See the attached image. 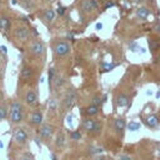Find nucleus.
<instances>
[{"label":"nucleus","mask_w":160,"mask_h":160,"mask_svg":"<svg viewBox=\"0 0 160 160\" xmlns=\"http://www.w3.org/2000/svg\"><path fill=\"white\" fill-rule=\"evenodd\" d=\"M76 98L78 95H76L75 89H68L62 96V108L65 110H70L76 102Z\"/></svg>","instance_id":"obj_11"},{"label":"nucleus","mask_w":160,"mask_h":160,"mask_svg":"<svg viewBox=\"0 0 160 160\" xmlns=\"http://www.w3.org/2000/svg\"><path fill=\"white\" fill-rule=\"evenodd\" d=\"M55 11H56V14H58V15L62 16V15L66 12V8H65V6H59V8H58Z\"/></svg>","instance_id":"obj_29"},{"label":"nucleus","mask_w":160,"mask_h":160,"mask_svg":"<svg viewBox=\"0 0 160 160\" xmlns=\"http://www.w3.org/2000/svg\"><path fill=\"white\" fill-rule=\"evenodd\" d=\"M64 84H65L64 78H62L61 75H55L50 85H51V88H52L54 90H59L60 88H62V85H64Z\"/></svg>","instance_id":"obj_20"},{"label":"nucleus","mask_w":160,"mask_h":160,"mask_svg":"<svg viewBox=\"0 0 160 160\" xmlns=\"http://www.w3.org/2000/svg\"><path fill=\"white\" fill-rule=\"evenodd\" d=\"M119 160H131L129 156H126V155H120L119 156Z\"/></svg>","instance_id":"obj_34"},{"label":"nucleus","mask_w":160,"mask_h":160,"mask_svg":"<svg viewBox=\"0 0 160 160\" xmlns=\"http://www.w3.org/2000/svg\"><path fill=\"white\" fill-rule=\"evenodd\" d=\"M131 4H135V5H139V4H141L144 0H129Z\"/></svg>","instance_id":"obj_33"},{"label":"nucleus","mask_w":160,"mask_h":160,"mask_svg":"<svg viewBox=\"0 0 160 160\" xmlns=\"http://www.w3.org/2000/svg\"><path fill=\"white\" fill-rule=\"evenodd\" d=\"M29 140V134L24 128H15L11 136V142L18 146H24Z\"/></svg>","instance_id":"obj_6"},{"label":"nucleus","mask_w":160,"mask_h":160,"mask_svg":"<svg viewBox=\"0 0 160 160\" xmlns=\"http://www.w3.org/2000/svg\"><path fill=\"white\" fill-rule=\"evenodd\" d=\"M102 28V24H96V29L99 30V29H101Z\"/></svg>","instance_id":"obj_36"},{"label":"nucleus","mask_w":160,"mask_h":160,"mask_svg":"<svg viewBox=\"0 0 160 160\" xmlns=\"http://www.w3.org/2000/svg\"><path fill=\"white\" fill-rule=\"evenodd\" d=\"M156 62H160V52H159V56H158V59H156Z\"/></svg>","instance_id":"obj_37"},{"label":"nucleus","mask_w":160,"mask_h":160,"mask_svg":"<svg viewBox=\"0 0 160 160\" xmlns=\"http://www.w3.org/2000/svg\"><path fill=\"white\" fill-rule=\"evenodd\" d=\"M19 160H34V158H32L31 154L26 152V154H22V155L19 158Z\"/></svg>","instance_id":"obj_28"},{"label":"nucleus","mask_w":160,"mask_h":160,"mask_svg":"<svg viewBox=\"0 0 160 160\" xmlns=\"http://www.w3.org/2000/svg\"><path fill=\"white\" fill-rule=\"evenodd\" d=\"M10 29H11V18L9 14L2 12L0 15V30L5 32V31H9Z\"/></svg>","instance_id":"obj_14"},{"label":"nucleus","mask_w":160,"mask_h":160,"mask_svg":"<svg viewBox=\"0 0 160 160\" xmlns=\"http://www.w3.org/2000/svg\"><path fill=\"white\" fill-rule=\"evenodd\" d=\"M70 44L66 40H58L52 45V52L54 56L58 59H64L70 54Z\"/></svg>","instance_id":"obj_3"},{"label":"nucleus","mask_w":160,"mask_h":160,"mask_svg":"<svg viewBox=\"0 0 160 160\" xmlns=\"http://www.w3.org/2000/svg\"><path fill=\"white\" fill-rule=\"evenodd\" d=\"M148 44H149V49L151 54H156L158 51H160V38L159 36H149Z\"/></svg>","instance_id":"obj_15"},{"label":"nucleus","mask_w":160,"mask_h":160,"mask_svg":"<svg viewBox=\"0 0 160 160\" xmlns=\"http://www.w3.org/2000/svg\"><path fill=\"white\" fill-rule=\"evenodd\" d=\"M152 30H154V32H156L158 35H160V19H156L152 22Z\"/></svg>","instance_id":"obj_26"},{"label":"nucleus","mask_w":160,"mask_h":160,"mask_svg":"<svg viewBox=\"0 0 160 160\" xmlns=\"http://www.w3.org/2000/svg\"><path fill=\"white\" fill-rule=\"evenodd\" d=\"M95 160H108V159H106V158H104V156H98Z\"/></svg>","instance_id":"obj_35"},{"label":"nucleus","mask_w":160,"mask_h":160,"mask_svg":"<svg viewBox=\"0 0 160 160\" xmlns=\"http://www.w3.org/2000/svg\"><path fill=\"white\" fill-rule=\"evenodd\" d=\"M129 95H126L125 92H120V94H118L116 95V98H115V101H116V105L119 106V108H124V106H126L128 104H129Z\"/></svg>","instance_id":"obj_19"},{"label":"nucleus","mask_w":160,"mask_h":160,"mask_svg":"<svg viewBox=\"0 0 160 160\" xmlns=\"http://www.w3.org/2000/svg\"><path fill=\"white\" fill-rule=\"evenodd\" d=\"M70 138H71L72 140H79V139L81 138V134H80V131H72V132L70 134Z\"/></svg>","instance_id":"obj_27"},{"label":"nucleus","mask_w":160,"mask_h":160,"mask_svg":"<svg viewBox=\"0 0 160 160\" xmlns=\"http://www.w3.org/2000/svg\"><path fill=\"white\" fill-rule=\"evenodd\" d=\"M8 114H9V101L1 99L0 100V122L8 119Z\"/></svg>","instance_id":"obj_16"},{"label":"nucleus","mask_w":160,"mask_h":160,"mask_svg":"<svg viewBox=\"0 0 160 160\" xmlns=\"http://www.w3.org/2000/svg\"><path fill=\"white\" fill-rule=\"evenodd\" d=\"M22 102L28 106H31V108H35L38 104H39V95H38V91L34 89V88H28L24 90L22 92Z\"/></svg>","instance_id":"obj_5"},{"label":"nucleus","mask_w":160,"mask_h":160,"mask_svg":"<svg viewBox=\"0 0 160 160\" xmlns=\"http://www.w3.org/2000/svg\"><path fill=\"white\" fill-rule=\"evenodd\" d=\"M158 152H159V155H160V146L158 148Z\"/></svg>","instance_id":"obj_39"},{"label":"nucleus","mask_w":160,"mask_h":160,"mask_svg":"<svg viewBox=\"0 0 160 160\" xmlns=\"http://www.w3.org/2000/svg\"><path fill=\"white\" fill-rule=\"evenodd\" d=\"M144 121H145V125H146L148 128L154 129V128H156L158 124H159V116L155 115V114H151V115H148V116L144 119Z\"/></svg>","instance_id":"obj_18"},{"label":"nucleus","mask_w":160,"mask_h":160,"mask_svg":"<svg viewBox=\"0 0 160 160\" xmlns=\"http://www.w3.org/2000/svg\"><path fill=\"white\" fill-rule=\"evenodd\" d=\"M56 110H58V100L55 98H51L49 100V111L55 112Z\"/></svg>","instance_id":"obj_24"},{"label":"nucleus","mask_w":160,"mask_h":160,"mask_svg":"<svg viewBox=\"0 0 160 160\" xmlns=\"http://www.w3.org/2000/svg\"><path fill=\"white\" fill-rule=\"evenodd\" d=\"M82 126H84V130H86L90 134H99L101 131L102 124H101V121H99L96 119H90L89 118V119L84 120Z\"/></svg>","instance_id":"obj_10"},{"label":"nucleus","mask_w":160,"mask_h":160,"mask_svg":"<svg viewBox=\"0 0 160 160\" xmlns=\"http://www.w3.org/2000/svg\"><path fill=\"white\" fill-rule=\"evenodd\" d=\"M98 112H99V106L95 105V104H91V105H89V106L85 108V114L89 115V116H94Z\"/></svg>","instance_id":"obj_23"},{"label":"nucleus","mask_w":160,"mask_h":160,"mask_svg":"<svg viewBox=\"0 0 160 160\" xmlns=\"http://www.w3.org/2000/svg\"><path fill=\"white\" fill-rule=\"evenodd\" d=\"M125 126H126V124H125V120H124L122 118H119V119H116V120L114 121V129H115L118 132H122L124 129H125Z\"/></svg>","instance_id":"obj_22"},{"label":"nucleus","mask_w":160,"mask_h":160,"mask_svg":"<svg viewBox=\"0 0 160 160\" xmlns=\"http://www.w3.org/2000/svg\"><path fill=\"white\" fill-rule=\"evenodd\" d=\"M1 99H2V98H1V91H0V100H1Z\"/></svg>","instance_id":"obj_40"},{"label":"nucleus","mask_w":160,"mask_h":160,"mask_svg":"<svg viewBox=\"0 0 160 160\" xmlns=\"http://www.w3.org/2000/svg\"><path fill=\"white\" fill-rule=\"evenodd\" d=\"M0 51H1L2 55H6V54H8V49H6L5 46H0Z\"/></svg>","instance_id":"obj_32"},{"label":"nucleus","mask_w":160,"mask_h":160,"mask_svg":"<svg viewBox=\"0 0 160 160\" xmlns=\"http://www.w3.org/2000/svg\"><path fill=\"white\" fill-rule=\"evenodd\" d=\"M35 78V69L31 65H22L19 74V80L22 84H29Z\"/></svg>","instance_id":"obj_7"},{"label":"nucleus","mask_w":160,"mask_h":160,"mask_svg":"<svg viewBox=\"0 0 160 160\" xmlns=\"http://www.w3.org/2000/svg\"><path fill=\"white\" fill-rule=\"evenodd\" d=\"M92 104H95V105H98V106H99V105L101 104V98H100L99 95H96V96L92 99Z\"/></svg>","instance_id":"obj_31"},{"label":"nucleus","mask_w":160,"mask_h":160,"mask_svg":"<svg viewBox=\"0 0 160 160\" xmlns=\"http://www.w3.org/2000/svg\"><path fill=\"white\" fill-rule=\"evenodd\" d=\"M65 142H66V138L64 135V132L59 131L56 135H55V146L58 149H62L65 146Z\"/></svg>","instance_id":"obj_21"},{"label":"nucleus","mask_w":160,"mask_h":160,"mask_svg":"<svg viewBox=\"0 0 160 160\" xmlns=\"http://www.w3.org/2000/svg\"><path fill=\"white\" fill-rule=\"evenodd\" d=\"M31 32L26 25H16L12 29V39L19 44H25L30 40Z\"/></svg>","instance_id":"obj_2"},{"label":"nucleus","mask_w":160,"mask_h":160,"mask_svg":"<svg viewBox=\"0 0 160 160\" xmlns=\"http://www.w3.org/2000/svg\"><path fill=\"white\" fill-rule=\"evenodd\" d=\"M28 51L31 56L40 59V58H44V55L46 52V46L41 40L35 39V40L30 41V44L28 46Z\"/></svg>","instance_id":"obj_4"},{"label":"nucleus","mask_w":160,"mask_h":160,"mask_svg":"<svg viewBox=\"0 0 160 160\" xmlns=\"http://www.w3.org/2000/svg\"><path fill=\"white\" fill-rule=\"evenodd\" d=\"M28 122H29V125H31L34 128H39L44 122V112H42V110H40V109L31 110L29 116H28Z\"/></svg>","instance_id":"obj_9"},{"label":"nucleus","mask_w":160,"mask_h":160,"mask_svg":"<svg viewBox=\"0 0 160 160\" xmlns=\"http://www.w3.org/2000/svg\"><path fill=\"white\" fill-rule=\"evenodd\" d=\"M135 15H136L138 19L145 21V20H148V18H149V15H150V10H149V8H146V6H140V8H138V9L135 10Z\"/></svg>","instance_id":"obj_17"},{"label":"nucleus","mask_w":160,"mask_h":160,"mask_svg":"<svg viewBox=\"0 0 160 160\" xmlns=\"http://www.w3.org/2000/svg\"><path fill=\"white\" fill-rule=\"evenodd\" d=\"M25 119V106L19 99H11L9 101V114L8 120L10 125H19Z\"/></svg>","instance_id":"obj_1"},{"label":"nucleus","mask_w":160,"mask_h":160,"mask_svg":"<svg viewBox=\"0 0 160 160\" xmlns=\"http://www.w3.org/2000/svg\"><path fill=\"white\" fill-rule=\"evenodd\" d=\"M4 75H5V66H4V64L0 61V81L4 79Z\"/></svg>","instance_id":"obj_30"},{"label":"nucleus","mask_w":160,"mask_h":160,"mask_svg":"<svg viewBox=\"0 0 160 160\" xmlns=\"http://www.w3.org/2000/svg\"><path fill=\"white\" fill-rule=\"evenodd\" d=\"M128 129L130 131H136L140 129V122H136V121H131L129 125H128Z\"/></svg>","instance_id":"obj_25"},{"label":"nucleus","mask_w":160,"mask_h":160,"mask_svg":"<svg viewBox=\"0 0 160 160\" xmlns=\"http://www.w3.org/2000/svg\"><path fill=\"white\" fill-rule=\"evenodd\" d=\"M99 9V2L98 0H81L80 1V10L82 14H91L95 10Z\"/></svg>","instance_id":"obj_12"},{"label":"nucleus","mask_w":160,"mask_h":160,"mask_svg":"<svg viewBox=\"0 0 160 160\" xmlns=\"http://www.w3.org/2000/svg\"><path fill=\"white\" fill-rule=\"evenodd\" d=\"M54 132H55V128H54V125H51L49 122H42L38 129V134H39L40 139L44 141H49L52 138Z\"/></svg>","instance_id":"obj_8"},{"label":"nucleus","mask_w":160,"mask_h":160,"mask_svg":"<svg viewBox=\"0 0 160 160\" xmlns=\"http://www.w3.org/2000/svg\"><path fill=\"white\" fill-rule=\"evenodd\" d=\"M156 98H160V91H158V92H156Z\"/></svg>","instance_id":"obj_38"},{"label":"nucleus","mask_w":160,"mask_h":160,"mask_svg":"<svg viewBox=\"0 0 160 160\" xmlns=\"http://www.w3.org/2000/svg\"><path fill=\"white\" fill-rule=\"evenodd\" d=\"M55 16H56V11L52 8H48V9H45L41 12V20H42L44 24H51V22H54Z\"/></svg>","instance_id":"obj_13"}]
</instances>
